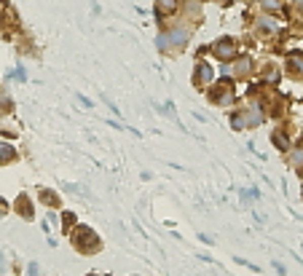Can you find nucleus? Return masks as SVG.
Listing matches in <instances>:
<instances>
[{
  "label": "nucleus",
  "instance_id": "f257e3e1",
  "mask_svg": "<svg viewBox=\"0 0 303 276\" xmlns=\"http://www.w3.org/2000/svg\"><path fill=\"white\" fill-rule=\"evenodd\" d=\"M215 51L220 54V59H231V56H233V46H231L228 41H223V43L215 46Z\"/></svg>",
  "mask_w": 303,
  "mask_h": 276
},
{
  "label": "nucleus",
  "instance_id": "7ed1b4c3",
  "mask_svg": "<svg viewBox=\"0 0 303 276\" xmlns=\"http://www.w3.org/2000/svg\"><path fill=\"white\" fill-rule=\"evenodd\" d=\"M188 41V35H185V30H175L172 32V43H177V46H183Z\"/></svg>",
  "mask_w": 303,
  "mask_h": 276
},
{
  "label": "nucleus",
  "instance_id": "f03ea898",
  "mask_svg": "<svg viewBox=\"0 0 303 276\" xmlns=\"http://www.w3.org/2000/svg\"><path fill=\"white\" fill-rule=\"evenodd\" d=\"M11 158H16V153H14V148L11 145H6V142H0V161H11Z\"/></svg>",
  "mask_w": 303,
  "mask_h": 276
}]
</instances>
